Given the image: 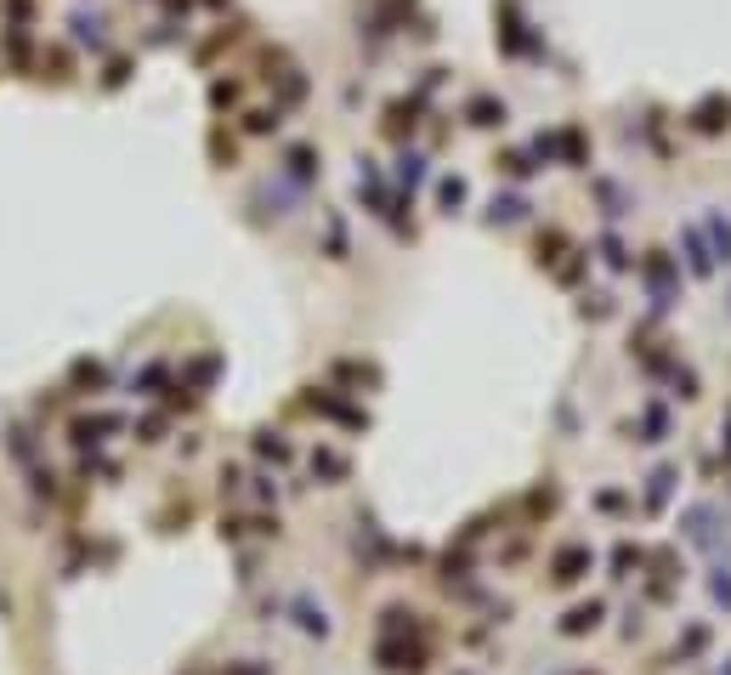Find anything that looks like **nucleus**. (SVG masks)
I'll list each match as a JSON object with an SVG mask.
<instances>
[{"mask_svg":"<svg viewBox=\"0 0 731 675\" xmlns=\"http://www.w3.org/2000/svg\"><path fill=\"white\" fill-rule=\"evenodd\" d=\"M426 641H419L414 630H380V641H375V664L386 670V675H419L426 670Z\"/></svg>","mask_w":731,"mask_h":675,"instance_id":"nucleus-1","label":"nucleus"},{"mask_svg":"<svg viewBox=\"0 0 731 675\" xmlns=\"http://www.w3.org/2000/svg\"><path fill=\"white\" fill-rule=\"evenodd\" d=\"M589 567H596V550H589V545H562L550 557V579H556V585H579Z\"/></svg>","mask_w":731,"mask_h":675,"instance_id":"nucleus-2","label":"nucleus"},{"mask_svg":"<svg viewBox=\"0 0 731 675\" xmlns=\"http://www.w3.org/2000/svg\"><path fill=\"white\" fill-rule=\"evenodd\" d=\"M692 131H697V136H726V131H731V97L714 91V97L697 102V109H692Z\"/></svg>","mask_w":731,"mask_h":675,"instance_id":"nucleus-3","label":"nucleus"},{"mask_svg":"<svg viewBox=\"0 0 731 675\" xmlns=\"http://www.w3.org/2000/svg\"><path fill=\"white\" fill-rule=\"evenodd\" d=\"M641 267H646V284H652V296H658V306H675V267H669V256L652 250Z\"/></svg>","mask_w":731,"mask_h":675,"instance_id":"nucleus-4","label":"nucleus"},{"mask_svg":"<svg viewBox=\"0 0 731 675\" xmlns=\"http://www.w3.org/2000/svg\"><path fill=\"white\" fill-rule=\"evenodd\" d=\"M465 119H471V126H482V131H500L505 119H510V109L500 97H471L465 102Z\"/></svg>","mask_w":731,"mask_h":675,"instance_id":"nucleus-5","label":"nucleus"},{"mask_svg":"<svg viewBox=\"0 0 731 675\" xmlns=\"http://www.w3.org/2000/svg\"><path fill=\"white\" fill-rule=\"evenodd\" d=\"M601 619H606V602H579V607H567V619H562V636H589Z\"/></svg>","mask_w":731,"mask_h":675,"instance_id":"nucleus-6","label":"nucleus"},{"mask_svg":"<svg viewBox=\"0 0 731 675\" xmlns=\"http://www.w3.org/2000/svg\"><path fill=\"white\" fill-rule=\"evenodd\" d=\"M419 102H392V109H386V136H409L414 126H419Z\"/></svg>","mask_w":731,"mask_h":675,"instance_id":"nucleus-7","label":"nucleus"},{"mask_svg":"<svg viewBox=\"0 0 731 675\" xmlns=\"http://www.w3.org/2000/svg\"><path fill=\"white\" fill-rule=\"evenodd\" d=\"M465 199H471V188H465L459 176H443V182H437V205L448 210V216H454V210L465 205Z\"/></svg>","mask_w":731,"mask_h":675,"instance_id":"nucleus-8","label":"nucleus"},{"mask_svg":"<svg viewBox=\"0 0 731 675\" xmlns=\"http://www.w3.org/2000/svg\"><path fill=\"white\" fill-rule=\"evenodd\" d=\"M669 488H675V466H663V471H652V488H646V511H658V505L669 500Z\"/></svg>","mask_w":731,"mask_h":675,"instance_id":"nucleus-9","label":"nucleus"},{"mask_svg":"<svg viewBox=\"0 0 731 675\" xmlns=\"http://www.w3.org/2000/svg\"><path fill=\"white\" fill-rule=\"evenodd\" d=\"M313 471H318V477H346L352 466H346V454H335V449H318V454H313Z\"/></svg>","mask_w":731,"mask_h":675,"instance_id":"nucleus-10","label":"nucleus"},{"mask_svg":"<svg viewBox=\"0 0 731 675\" xmlns=\"http://www.w3.org/2000/svg\"><path fill=\"white\" fill-rule=\"evenodd\" d=\"M556 250H567V233L562 227H550V233H539V267H550V262H562Z\"/></svg>","mask_w":731,"mask_h":675,"instance_id":"nucleus-11","label":"nucleus"},{"mask_svg":"<svg viewBox=\"0 0 731 675\" xmlns=\"http://www.w3.org/2000/svg\"><path fill=\"white\" fill-rule=\"evenodd\" d=\"M522 216H527L522 199H493V222H522Z\"/></svg>","mask_w":731,"mask_h":675,"instance_id":"nucleus-12","label":"nucleus"},{"mask_svg":"<svg viewBox=\"0 0 731 675\" xmlns=\"http://www.w3.org/2000/svg\"><path fill=\"white\" fill-rule=\"evenodd\" d=\"M500 171L505 176H533V159H527V153H500Z\"/></svg>","mask_w":731,"mask_h":675,"instance_id":"nucleus-13","label":"nucleus"},{"mask_svg":"<svg viewBox=\"0 0 731 675\" xmlns=\"http://www.w3.org/2000/svg\"><path fill=\"white\" fill-rule=\"evenodd\" d=\"M313 159H318V153H313V148H289V171H295V176H301V182H306V176H313Z\"/></svg>","mask_w":731,"mask_h":675,"instance_id":"nucleus-14","label":"nucleus"},{"mask_svg":"<svg viewBox=\"0 0 731 675\" xmlns=\"http://www.w3.org/2000/svg\"><path fill=\"white\" fill-rule=\"evenodd\" d=\"M635 562H641V550H635V545H618L613 550V567H618V579H629V567Z\"/></svg>","mask_w":731,"mask_h":675,"instance_id":"nucleus-15","label":"nucleus"},{"mask_svg":"<svg viewBox=\"0 0 731 675\" xmlns=\"http://www.w3.org/2000/svg\"><path fill=\"white\" fill-rule=\"evenodd\" d=\"M686 250H692V267L697 272H714V262L703 256V239H697V233H686Z\"/></svg>","mask_w":731,"mask_h":675,"instance_id":"nucleus-16","label":"nucleus"},{"mask_svg":"<svg viewBox=\"0 0 731 675\" xmlns=\"http://www.w3.org/2000/svg\"><path fill=\"white\" fill-rule=\"evenodd\" d=\"M675 397H686V403L697 397V375L692 370H675Z\"/></svg>","mask_w":731,"mask_h":675,"instance_id":"nucleus-17","label":"nucleus"},{"mask_svg":"<svg viewBox=\"0 0 731 675\" xmlns=\"http://www.w3.org/2000/svg\"><path fill=\"white\" fill-rule=\"evenodd\" d=\"M663 426H669V420H663V409H646V437H641V443H658V437H663Z\"/></svg>","mask_w":731,"mask_h":675,"instance_id":"nucleus-18","label":"nucleus"},{"mask_svg":"<svg viewBox=\"0 0 731 675\" xmlns=\"http://www.w3.org/2000/svg\"><path fill=\"white\" fill-rule=\"evenodd\" d=\"M256 449L267 459H289V443H278V437H256Z\"/></svg>","mask_w":731,"mask_h":675,"instance_id":"nucleus-19","label":"nucleus"},{"mask_svg":"<svg viewBox=\"0 0 731 675\" xmlns=\"http://www.w3.org/2000/svg\"><path fill=\"white\" fill-rule=\"evenodd\" d=\"M601 250H606V267H629V256H624V250H618V239H606V244H601Z\"/></svg>","mask_w":731,"mask_h":675,"instance_id":"nucleus-20","label":"nucleus"},{"mask_svg":"<svg viewBox=\"0 0 731 675\" xmlns=\"http://www.w3.org/2000/svg\"><path fill=\"white\" fill-rule=\"evenodd\" d=\"M397 176H402V188H414V182H419V159H414V153L402 159V171H397Z\"/></svg>","mask_w":731,"mask_h":675,"instance_id":"nucleus-21","label":"nucleus"},{"mask_svg":"<svg viewBox=\"0 0 731 675\" xmlns=\"http://www.w3.org/2000/svg\"><path fill=\"white\" fill-rule=\"evenodd\" d=\"M714 244H720V262H731V227L714 222Z\"/></svg>","mask_w":731,"mask_h":675,"instance_id":"nucleus-22","label":"nucleus"},{"mask_svg":"<svg viewBox=\"0 0 731 675\" xmlns=\"http://www.w3.org/2000/svg\"><path fill=\"white\" fill-rule=\"evenodd\" d=\"M714 596H720V602H731V579H714Z\"/></svg>","mask_w":731,"mask_h":675,"instance_id":"nucleus-23","label":"nucleus"}]
</instances>
